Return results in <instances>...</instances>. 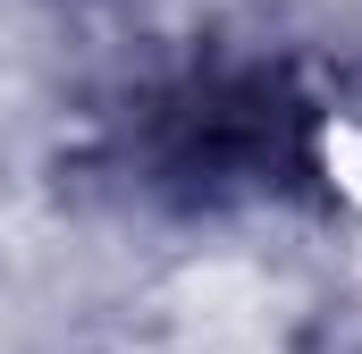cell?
Instances as JSON below:
<instances>
[{"label": "cell", "instance_id": "6da1fadb", "mask_svg": "<svg viewBox=\"0 0 362 354\" xmlns=\"http://www.w3.org/2000/svg\"><path fill=\"white\" fill-rule=\"evenodd\" d=\"M303 152H312L320 194L337 202V219L362 236V93H337L329 110H312V135H303Z\"/></svg>", "mask_w": 362, "mask_h": 354}]
</instances>
